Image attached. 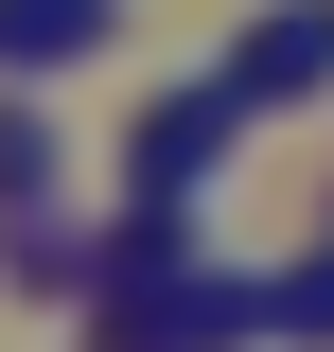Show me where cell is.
<instances>
[{"label":"cell","mask_w":334,"mask_h":352,"mask_svg":"<svg viewBox=\"0 0 334 352\" xmlns=\"http://www.w3.org/2000/svg\"><path fill=\"white\" fill-rule=\"evenodd\" d=\"M229 141H247V88H229V71H211V88H176L159 124L124 141V176H141V212H194V194H211V159H229Z\"/></svg>","instance_id":"6da1fadb"},{"label":"cell","mask_w":334,"mask_h":352,"mask_svg":"<svg viewBox=\"0 0 334 352\" xmlns=\"http://www.w3.org/2000/svg\"><path fill=\"white\" fill-rule=\"evenodd\" d=\"M229 88H247V106H282V88H334V0H282L264 36L229 53Z\"/></svg>","instance_id":"7a4b0ae2"},{"label":"cell","mask_w":334,"mask_h":352,"mask_svg":"<svg viewBox=\"0 0 334 352\" xmlns=\"http://www.w3.org/2000/svg\"><path fill=\"white\" fill-rule=\"evenodd\" d=\"M106 36V0H0V71H71Z\"/></svg>","instance_id":"3957f363"},{"label":"cell","mask_w":334,"mask_h":352,"mask_svg":"<svg viewBox=\"0 0 334 352\" xmlns=\"http://www.w3.org/2000/svg\"><path fill=\"white\" fill-rule=\"evenodd\" d=\"M53 194V124H0V212H36Z\"/></svg>","instance_id":"277c9868"},{"label":"cell","mask_w":334,"mask_h":352,"mask_svg":"<svg viewBox=\"0 0 334 352\" xmlns=\"http://www.w3.org/2000/svg\"><path fill=\"white\" fill-rule=\"evenodd\" d=\"M264 335H334V264H299V282H264Z\"/></svg>","instance_id":"5b68a950"}]
</instances>
